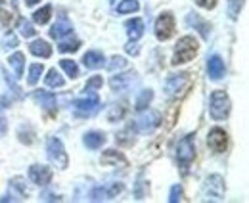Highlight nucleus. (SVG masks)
<instances>
[{
  "mask_svg": "<svg viewBox=\"0 0 249 203\" xmlns=\"http://www.w3.org/2000/svg\"><path fill=\"white\" fill-rule=\"evenodd\" d=\"M197 50H199V42H197L192 35L180 37L178 42H177V46H175V54H173L171 63H173V65L188 63L190 59H194V56L197 54Z\"/></svg>",
  "mask_w": 249,
  "mask_h": 203,
  "instance_id": "1",
  "label": "nucleus"
},
{
  "mask_svg": "<svg viewBox=\"0 0 249 203\" xmlns=\"http://www.w3.org/2000/svg\"><path fill=\"white\" fill-rule=\"evenodd\" d=\"M232 110V102L230 96L224 90H213L211 98H209V115L213 121H224L230 115Z\"/></svg>",
  "mask_w": 249,
  "mask_h": 203,
  "instance_id": "2",
  "label": "nucleus"
},
{
  "mask_svg": "<svg viewBox=\"0 0 249 203\" xmlns=\"http://www.w3.org/2000/svg\"><path fill=\"white\" fill-rule=\"evenodd\" d=\"M203 202H222L224 200V178L220 174H209L201 186Z\"/></svg>",
  "mask_w": 249,
  "mask_h": 203,
  "instance_id": "3",
  "label": "nucleus"
},
{
  "mask_svg": "<svg viewBox=\"0 0 249 203\" xmlns=\"http://www.w3.org/2000/svg\"><path fill=\"white\" fill-rule=\"evenodd\" d=\"M194 159H196V138H194V134H186L177 144V163L182 169V173H186L190 169Z\"/></svg>",
  "mask_w": 249,
  "mask_h": 203,
  "instance_id": "4",
  "label": "nucleus"
},
{
  "mask_svg": "<svg viewBox=\"0 0 249 203\" xmlns=\"http://www.w3.org/2000/svg\"><path fill=\"white\" fill-rule=\"evenodd\" d=\"M190 87V73L182 71V73H173L167 77L165 81V94L169 98H178L180 94H184V90Z\"/></svg>",
  "mask_w": 249,
  "mask_h": 203,
  "instance_id": "5",
  "label": "nucleus"
},
{
  "mask_svg": "<svg viewBox=\"0 0 249 203\" xmlns=\"http://www.w3.org/2000/svg\"><path fill=\"white\" fill-rule=\"evenodd\" d=\"M46 151H48V157H50V161L60 169H67L69 167V155H67V151H65V146L60 138H50L48 140V146H46Z\"/></svg>",
  "mask_w": 249,
  "mask_h": 203,
  "instance_id": "6",
  "label": "nucleus"
},
{
  "mask_svg": "<svg viewBox=\"0 0 249 203\" xmlns=\"http://www.w3.org/2000/svg\"><path fill=\"white\" fill-rule=\"evenodd\" d=\"M177 29V23H175V16L171 12H163L159 18L156 19V25H154V33H156L157 40H169Z\"/></svg>",
  "mask_w": 249,
  "mask_h": 203,
  "instance_id": "7",
  "label": "nucleus"
},
{
  "mask_svg": "<svg viewBox=\"0 0 249 203\" xmlns=\"http://www.w3.org/2000/svg\"><path fill=\"white\" fill-rule=\"evenodd\" d=\"M123 188H124L123 182H109V184L98 186V188L92 190L90 200H92V202H107V200H113V198H117V196L123 192Z\"/></svg>",
  "mask_w": 249,
  "mask_h": 203,
  "instance_id": "8",
  "label": "nucleus"
},
{
  "mask_svg": "<svg viewBox=\"0 0 249 203\" xmlns=\"http://www.w3.org/2000/svg\"><path fill=\"white\" fill-rule=\"evenodd\" d=\"M100 110V98L92 94L87 98H79L73 102V111L77 117H90Z\"/></svg>",
  "mask_w": 249,
  "mask_h": 203,
  "instance_id": "9",
  "label": "nucleus"
},
{
  "mask_svg": "<svg viewBox=\"0 0 249 203\" xmlns=\"http://www.w3.org/2000/svg\"><path fill=\"white\" fill-rule=\"evenodd\" d=\"M207 146L215 153H224L226 148H228V134H226V130L220 129V127H213L209 130V134H207Z\"/></svg>",
  "mask_w": 249,
  "mask_h": 203,
  "instance_id": "10",
  "label": "nucleus"
},
{
  "mask_svg": "<svg viewBox=\"0 0 249 203\" xmlns=\"http://www.w3.org/2000/svg\"><path fill=\"white\" fill-rule=\"evenodd\" d=\"M27 176H29V180H31L33 184H36V186H48L52 182V169L48 165L35 163V165L29 167Z\"/></svg>",
  "mask_w": 249,
  "mask_h": 203,
  "instance_id": "11",
  "label": "nucleus"
},
{
  "mask_svg": "<svg viewBox=\"0 0 249 203\" xmlns=\"http://www.w3.org/2000/svg\"><path fill=\"white\" fill-rule=\"evenodd\" d=\"M134 125H136V129L142 130V132H152L154 129H157V127L161 125V115H159V111L148 110L146 113L140 115V119H138Z\"/></svg>",
  "mask_w": 249,
  "mask_h": 203,
  "instance_id": "12",
  "label": "nucleus"
},
{
  "mask_svg": "<svg viewBox=\"0 0 249 203\" xmlns=\"http://www.w3.org/2000/svg\"><path fill=\"white\" fill-rule=\"evenodd\" d=\"M207 75L211 81H220L224 75H226V65H224V59L220 58L218 54H213L207 59Z\"/></svg>",
  "mask_w": 249,
  "mask_h": 203,
  "instance_id": "13",
  "label": "nucleus"
},
{
  "mask_svg": "<svg viewBox=\"0 0 249 203\" xmlns=\"http://www.w3.org/2000/svg\"><path fill=\"white\" fill-rule=\"evenodd\" d=\"M136 81V71H126V73H117L109 79V87L113 92H123Z\"/></svg>",
  "mask_w": 249,
  "mask_h": 203,
  "instance_id": "14",
  "label": "nucleus"
},
{
  "mask_svg": "<svg viewBox=\"0 0 249 203\" xmlns=\"http://www.w3.org/2000/svg\"><path fill=\"white\" fill-rule=\"evenodd\" d=\"M33 100H35L42 110H46V111H54L56 106H58L56 96H54L52 92H48V90H35V92H33Z\"/></svg>",
  "mask_w": 249,
  "mask_h": 203,
  "instance_id": "15",
  "label": "nucleus"
},
{
  "mask_svg": "<svg viewBox=\"0 0 249 203\" xmlns=\"http://www.w3.org/2000/svg\"><path fill=\"white\" fill-rule=\"evenodd\" d=\"M100 163L102 165H109V167H126L128 165V161H126V157H124L121 151H117V149H106L104 153H102V157H100Z\"/></svg>",
  "mask_w": 249,
  "mask_h": 203,
  "instance_id": "16",
  "label": "nucleus"
},
{
  "mask_svg": "<svg viewBox=\"0 0 249 203\" xmlns=\"http://www.w3.org/2000/svg\"><path fill=\"white\" fill-rule=\"evenodd\" d=\"M186 23L190 27H194V29L197 31L203 38H209V35H211V23L209 21H205L203 18H199L197 14H188L186 16Z\"/></svg>",
  "mask_w": 249,
  "mask_h": 203,
  "instance_id": "17",
  "label": "nucleus"
},
{
  "mask_svg": "<svg viewBox=\"0 0 249 203\" xmlns=\"http://www.w3.org/2000/svg\"><path fill=\"white\" fill-rule=\"evenodd\" d=\"M16 18H18L16 8L8 0H0V23L4 27H12V23L16 21Z\"/></svg>",
  "mask_w": 249,
  "mask_h": 203,
  "instance_id": "18",
  "label": "nucleus"
},
{
  "mask_svg": "<svg viewBox=\"0 0 249 203\" xmlns=\"http://www.w3.org/2000/svg\"><path fill=\"white\" fill-rule=\"evenodd\" d=\"M73 33V25L67 21V18L62 16L54 25H52V29H50V37L52 38H58V40H62L63 37H69Z\"/></svg>",
  "mask_w": 249,
  "mask_h": 203,
  "instance_id": "19",
  "label": "nucleus"
},
{
  "mask_svg": "<svg viewBox=\"0 0 249 203\" xmlns=\"http://www.w3.org/2000/svg\"><path fill=\"white\" fill-rule=\"evenodd\" d=\"M29 52H31L33 56H36V58L48 59L52 56V44H48L42 38H36V40H33L31 44H29Z\"/></svg>",
  "mask_w": 249,
  "mask_h": 203,
  "instance_id": "20",
  "label": "nucleus"
},
{
  "mask_svg": "<svg viewBox=\"0 0 249 203\" xmlns=\"http://www.w3.org/2000/svg\"><path fill=\"white\" fill-rule=\"evenodd\" d=\"M106 132H102V130H89L85 136H83V144L87 146L89 149H98V148H102V146L106 144Z\"/></svg>",
  "mask_w": 249,
  "mask_h": 203,
  "instance_id": "21",
  "label": "nucleus"
},
{
  "mask_svg": "<svg viewBox=\"0 0 249 203\" xmlns=\"http://www.w3.org/2000/svg\"><path fill=\"white\" fill-rule=\"evenodd\" d=\"M124 29H126V35L130 40H138L144 35V21L140 18H132L124 23Z\"/></svg>",
  "mask_w": 249,
  "mask_h": 203,
  "instance_id": "22",
  "label": "nucleus"
},
{
  "mask_svg": "<svg viewBox=\"0 0 249 203\" xmlns=\"http://www.w3.org/2000/svg\"><path fill=\"white\" fill-rule=\"evenodd\" d=\"M104 63H106V58H104V54L98 52V50H89V52L83 56V65H85L87 69H100Z\"/></svg>",
  "mask_w": 249,
  "mask_h": 203,
  "instance_id": "23",
  "label": "nucleus"
},
{
  "mask_svg": "<svg viewBox=\"0 0 249 203\" xmlns=\"http://www.w3.org/2000/svg\"><path fill=\"white\" fill-rule=\"evenodd\" d=\"M8 63H10V67L14 69L16 77H18V79H21V77H23V71H25V56H23L21 52H16V54H12V56H10Z\"/></svg>",
  "mask_w": 249,
  "mask_h": 203,
  "instance_id": "24",
  "label": "nucleus"
},
{
  "mask_svg": "<svg viewBox=\"0 0 249 203\" xmlns=\"http://www.w3.org/2000/svg\"><path fill=\"white\" fill-rule=\"evenodd\" d=\"M44 83H46V87L50 88H62L65 85V79L62 77V73L56 69V67H52L46 75H44Z\"/></svg>",
  "mask_w": 249,
  "mask_h": 203,
  "instance_id": "25",
  "label": "nucleus"
},
{
  "mask_svg": "<svg viewBox=\"0 0 249 203\" xmlns=\"http://www.w3.org/2000/svg\"><path fill=\"white\" fill-rule=\"evenodd\" d=\"M134 130H136V125H128L121 132H117L115 142L119 146H132L134 144Z\"/></svg>",
  "mask_w": 249,
  "mask_h": 203,
  "instance_id": "26",
  "label": "nucleus"
},
{
  "mask_svg": "<svg viewBox=\"0 0 249 203\" xmlns=\"http://www.w3.org/2000/svg\"><path fill=\"white\" fill-rule=\"evenodd\" d=\"M18 140L25 146H31L35 142V130H33V127L29 123L19 125V129H18Z\"/></svg>",
  "mask_w": 249,
  "mask_h": 203,
  "instance_id": "27",
  "label": "nucleus"
},
{
  "mask_svg": "<svg viewBox=\"0 0 249 203\" xmlns=\"http://www.w3.org/2000/svg\"><path fill=\"white\" fill-rule=\"evenodd\" d=\"M50 18H52V6H50V4L38 8V10L33 14V21H35L36 25H46V23L50 21Z\"/></svg>",
  "mask_w": 249,
  "mask_h": 203,
  "instance_id": "28",
  "label": "nucleus"
},
{
  "mask_svg": "<svg viewBox=\"0 0 249 203\" xmlns=\"http://www.w3.org/2000/svg\"><path fill=\"white\" fill-rule=\"evenodd\" d=\"M124 115H126V106H124V102L113 104V106H109V110H107V121H109V123H117V121H121Z\"/></svg>",
  "mask_w": 249,
  "mask_h": 203,
  "instance_id": "29",
  "label": "nucleus"
},
{
  "mask_svg": "<svg viewBox=\"0 0 249 203\" xmlns=\"http://www.w3.org/2000/svg\"><path fill=\"white\" fill-rule=\"evenodd\" d=\"M152 100H154V90H152V88L142 90V92H140V96L136 98V104H134L136 111H144V110L152 104Z\"/></svg>",
  "mask_w": 249,
  "mask_h": 203,
  "instance_id": "30",
  "label": "nucleus"
},
{
  "mask_svg": "<svg viewBox=\"0 0 249 203\" xmlns=\"http://www.w3.org/2000/svg\"><path fill=\"white\" fill-rule=\"evenodd\" d=\"M140 10V4H138V0H121L119 4H117V16H124V14H134V12H138Z\"/></svg>",
  "mask_w": 249,
  "mask_h": 203,
  "instance_id": "31",
  "label": "nucleus"
},
{
  "mask_svg": "<svg viewBox=\"0 0 249 203\" xmlns=\"http://www.w3.org/2000/svg\"><path fill=\"white\" fill-rule=\"evenodd\" d=\"M18 29H19V35L25 37V38H31V37H35V33H36L35 25H33L29 19H25V18H19L18 19Z\"/></svg>",
  "mask_w": 249,
  "mask_h": 203,
  "instance_id": "32",
  "label": "nucleus"
},
{
  "mask_svg": "<svg viewBox=\"0 0 249 203\" xmlns=\"http://www.w3.org/2000/svg\"><path fill=\"white\" fill-rule=\"evenodd\" d=\"M81 48V40L79 38H71V40H62L60 44H58V50L63 52V54H73V52H77Z\"/></svg>",
  "mask_w": 249,
  "mask_h": 203,
  "instance_id": "33",
  "label": "nucleus"
},
{
  "mask_svg": "<svg viewBox=\"0 0 249 203\" xmlns=\"http://www.w3.org/2000/svg\"><path fill=\"white\" fill-rule=\"evenodd\" d=\"M44 73V65L42 63H33L31 67H29V77H27V83L35 87L36 83H38V79H40V75Z\"/></svg>",
  "mask_w": 249,
  "mask_h": 203,
  "instance_id": "34",
  "label": "nucleus"
},
{
  "mask_svg": "<svg viewBox=\"0 0 249 203\" xmlns=\"http://www.w3.org/2000/svg\"><path fill=\"white\" fill-rule=\"evenodd\" d=\"M244 4H246V0H228V18L230 19H238Z\"/></svg>",
  "mask_w": 249,
  "mask_h": 203,
  "instance_id": "35",
  "label": "nucleus"
},
{
  "mask_svg": "<svg viewBox=\"0 0 249 203\" xmlns=\"http://www.w3.org/2000/svg\"><path fill=\"white\" fill-rule=\"evenodd\" d=\"M60 67H62L71 79H77L79 77V67H77V63L73 59H60Z\"/></svg>",
  "mask_w": 249,
  "mask_h": 203,
  "instance_id": "36",
  "label": "nucleus"
},
{
  "mask_svg": "<svg viewBox=\"0 0 249 203\" xmlns=\"http://www.w3.org/2000/svg\"><path fill=\"white\" fill-rule=\"evenodd\" d=\"M18 44H19V40H18L16 33H12V31H8V33L2 37V40H0V46H2L4 50H10V48H18Z\"/></svg>",
  "mask_w": 249,
  "mask_h": 203,
  "instance_id": "37",
  "label": "nucleus"
},
{
  "mask_svg": "<svg viewBox=\"0 0 249 203\" xmlns=\"http://www.w3.org/2000/svg\"><path fill=\"white\" fill-rule=\"evenodd\" d=\"M128 63V59L123 58V56H113V58L107 61V69L113 73V71H119V69H124Z\"/></svg>",
  "mask_w": 249,
  "mask_h": 203,
  "instance_id": "38",
  "label": "nucleus"
},
{
  "mask_svg": "<svg viewBox=\"0 0 249 203\" xmlns=\"http://www.w3.org/2000/svg\"><path fill=\"white\" fill-rule=\"evenodd\" d=\"M134 196H136V200H144L148 196V182H144L142 174L138 176V182H136V188H134Z\"/></svg>",
  "mask_w": 249,
  "mask_h": 203,
  "instance_id": "39",
  "label": "nucleus"
},
{
  "mask_svg": "<svg viewBox=\"0 0 249 203\" xmlns=\"http://www.w3.org/2000/svg\"><path fill=\"white\" fill-rule=\"evenodd\" d=\"M104 85V81H102V77L100 75H92L87 83H85V92H96V90H100Z\"/></svg>",
  "mask_w": 249,
  "mask_h": 203,
  "instance_id": "40",
  "label": "nucleus"
},
{
  "mask_svg": "<svg viewBox=\"0 0 249 203\" xmlns=\"http://www.w3.org/2000/svg\"><path fill=\"white\" fill-rule=\"evenodd\" d=\"M184 200V190H182V186L180 184H175L173 188H171V192H169V202L171 203H178Z\"/></svg>",
  "mask_w": 249,
  "mask_h": 203,
  "instance_id": "41",
  "label": "nucleus"
},
{
  "mask_svg": "<svg viewBox=\"0 0 249 203\" xmlns=\"http://www.w3.org/2000/svg\"><path fill=\"white\" fill-rule=\"evenodd\" d=\"M10 184H12V186L21 194V196H29V190H27V186L23 184V180H21V178H12V180H10Z\"/></svg>",
  "mask_w": 249,
  "mask_h": 203,
  "instance_id": "42",
  "label": "nucleus"
},
{
  "mask_svg": "<svg viewBox=\"0 0 249 203\" xmlns=\"http://www.w3.org/2000/svg\"><path fill=\"white\" fill-rule=\"evenodd\" d=\"M217 2L218 0H196V4L199 8H203V10H213L217 6Z\"/></svg>",
  "mask_w": 249,
  "mask_h": 203,
  "instance_id": "43",
  "label": "nucleus"
},
{
  "mask_svg": "<svg viewBox=\"0 0 249 203\" xmlns=\"http://www.w3.org/2000/svg\"><path fill=\"white\" fill-rule=\"evenodd\" d=\"M2 75H4V79H6V83H8V87L12 88V90H14V92H16L18 96H21V88L18 87V85H16V83H14V81H12L10 77H8V73H6L4 69H2Z\"/></svg>",
  "mask_w": 249,
  "mask_h": 203,
  "instance_id": "44",
  "label": "nucleus"
},
{
  "mask_svg": "<svg viewBox=\"0 0 249 203\" xmlns=\"http://www.w3.org/2000/svg\"><path fill=\"white\" fill-rule=\"evenodd\" d=\"M138 50H140V48H138L136 40H130V42L126 44V52H128V54H134V56H136V54H138Z\"/></svg>",
  "mask_w": 249,
  "mask_h": 203,
  "instance_id": "45",
  "label": "nucleus"
},
{
  "mask_svg": "<svg viewBox=\"0 0 249 203\" xmlns=\"http://www.w3.org/2000/svg\"><path fill=\"white\" fill-rule=\"evenodd\" d=\"M6 132H8V123H6V119L0 115V138L2 136H6Z\"/></svg>",
  "mask_w": 249,
  "mask_h": 203,
  "instance_id": "46",
  "label": "nucleus"
},
{
  "mask_svg": "<svg viewBox=\"0 0 249 203\" xmlns=\"http://www.w3.org/2000/svg\"><path fill=\"white\" fill-rule=\"evenodd\" d=\"M40 0H25V6H36Z\"/></svg>",
  "mask_w": 249,
  "mask_h": 203,
  "instance_id": "47",
  "label": "nucleus"
},
{
  "mask_svg": "<svg viewBox=\"0 0 249 203\" xmlns=\"http://www.w3.org/2000/svg\"><path fill=\"white\" fill-rule=\"evenodd\" d=\"M109 2H115V0H109Z\"/></svg>",
  "mask_w": 249,
  "mask_h": 203,
  "instance_id": "48",
  "label": "nucleus"
}]
</instances>
